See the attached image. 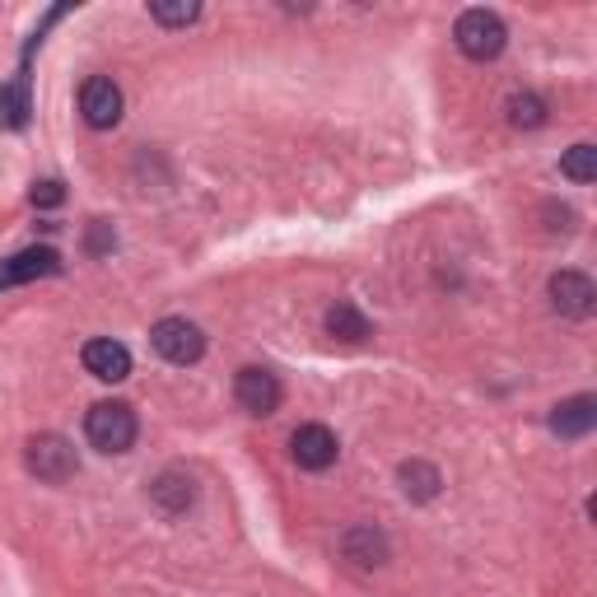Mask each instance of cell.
Returning a JSON list of instances; mask_svg holds the SVG:
<instances>
[{"mask_svg": "<svg viewBox=\"0 0 597 597\" xmlns=\"http://www.w3.org/2000/svg\"><path fill=\"white\" fill-rule=\"evenodd\" d=\"M61 201H66L61 183H38V187H33V206H61Z\"/></svg>", "mask_w": 597, "mask_h": 597, "instance_id": "obj_20", "label": "cell"}, {"mask_svg": "<svg viewBox=\"0 0 597 597\" xmlns=\"http://www.w3.org/2000/svg\"><path fill=\"white\" fill-rule=\"evenodd\" d=\"M453 38H458L463 57L495 61L500 51H504V43H508V33H504V20H500L495 10H467L463 20H458V28H453Z\"/></svg>", "mask_w": 597, "mask_h": 597, "instance_id": "obj_2", "label": "cell"}, {"mask_svg": "<svg viewBox=\"0 0 597 597\" xmlns=\"http://www.w3.org/2000/svg\"><path fill=\"white\" fill-rule=\"evenodd\" d=\"M508 121H514L518 131H537L541 121H547V103L537 94H514L508 98Z\"/></svg>", "mask_w": 597, "mask_h": 597, "instance_id": "obj_19", "label": "cell"}, {"mask_svg": "<svg viewBox=\"0 0 597 597\" xmlns=\"http://www.w3.org/2000/svg\"><path fill=\"white\" fill-rule=\"evenodd\" d=\"M560 173H565L570 183L588 187V183L597 178V150H593V145H574V150H565V160H560Z\"/></svg>", "mask_w": 597, "mask_h": 597, "instance_id": "obj_18", "label": "cell"}, {"mask_svg": "<svg viewBox=\"0 0 597 597\" xmlns=\"http://www.w3.org/2000/svg\"><path fill=\"white\" fill-rule=\"evenodd\" d=\"M593 425H597V397H565L560 407L551 411V434H560V438H584V434H593Z\"/></svg>", "mask_w": 597, "mask_h": 597, "instance_id": "obj_11", "label": "cell"}, {"mask_svg": "<svg viewBox=\"0 0 597 597\" xmlns=\"http://www.w3.org/2000/svg\"><path fill=\"white\" fill-rule=\"evenodd\" d=\"M327 331H331V337H341V341H364L368 337V318L350 304V298H337V304L327 308Z\"/></svg>", "mask_w": 597, "mask_h": 597, "instance_id": "obj_14", "label": "cell"}, {"mask_svg": "<svg viewBox=\"0 0 597 597\" xmlns=\"http://www.w3.org/2000/svg\"><path fill=\"white\" fill-rule=\"evenodd\" d=\"M24 463H28V471L38 481H47V485H66L70 477L80 471V458H75V448L66 444L61 434H33L28 438V453H24Z\"/></svg>", "mask_w": 597, "mask_h": 597, "instance_id": "obj_3", "label": "cell"}, {"mask_svg": "<svg viewBox=\"0 0 597 597\" xmlns=\"http://www.w3.org/2000/svg\"><path fill=\"white\" fill-rule=\"evenodd\" d=\"M438 485H444V481H438V471L430 463H420V458L401 463V490H407L411 500H434Z\"/></svg>", "mask_w": 597, "mask_h": 597, "instance_id": "obj_16", "label": "cell"}, {"mask_svg": "<svg viewBox=\"0 0 597 597\" xmlns=\"http://www.w3.org/2000/svg\"><path fill=\"white\" fill-rule=\"evenodd\" d=\"M290 448H294V463L304 467V471H327L331 463H337V434H331L327 425H298L294 438H290Z\"/></svg>", "mask_w": 597, "mask_h": 597, "instance_id": "obj_7", "label": "cell"}, {"mask_svg": "<svg viewBox=\"0 0 597 597\" xmlns=\"http://www.w3.org/2000/svg\"><path fill=\"white\" fill-rule=\"evenodd\" d=\"M136 411L127 407V401H98V407H90V415H84V434H90V444L98 453H127L136 444Z\"/></svg>", "mask_w": 597, "mask_h": 597, "instance_id": "obj_1", "label": "cell"}, {"mask_svg": "<svg viewBox=\"0 0 597 597\" xmlns=\"http://www.w3.org/2000/svg\"><path fill=\"white\" fill-rule=\"evenodd\" d=\"M80 113H84V121H90L94 131L117 127V121H121V90L108 75H90V80H84V90H80Z\"/></svg>", "mask_w": 597, "mask_h": 597, "instance_id": "obj_6", "label": "cell"}, {"mask_svg": "<svg viewBox=\"0 0 597 597\" xmlns=\"http://www.w3.org/2000/svg\"><path fill=\"white\" fill-rule=\"evenodd\" d=\"M84 368H90L98 383H121L131 374V350L113 337H94L84 346Z\"/></svg>", "mask_w": 597, "mask_h": 597, "instance_id": "obj_9", "label": "cell"}, {"mask_svg": "<svg viewBox=\"0 0 597 597\" xmlns=\"http://www.w3.org/2000/svg\"><path fill=\"white\" fill-rule=\"evenodd\" d=\"M150 20H160L164 28H187V24L201 20V5H197V0H154Z\"/></svg>", "mask_w": 597, "mask_h": 597, "instance_id": "obj_17", "label": "cell"}, {"mask_svg": "<svg viewBox=\"0 0 597 597\" xmlns=\"http://www.w3.org/2000/svg\"><path fill=\"white\" fill-rule=\"evenodd\" d=\"M150 500L160 504L164 514H187L191 500H197V485H191V477H183V471H164V477L150 485Z\"/></svg>", "mask_w": 597, "mask_h": 597, "instance_id": "obj_12", "label": "cell"}, {"mask_svg": "<svg viewBox=\"0 0 597 597\" xmlns=\"http://www.w3.org/2000/svg\"><path fill=\"white\" fill-rule=\"evenodd\" d=\"M28 113H33V103H28V75H20L14 84H0V127L20 131V127H28Z\"/></svg>", "mask_w": 597, "mask_h": 597, "instance_id": "obj_13", "label": "cell"}, {"mask_svg": "<svg viewBox=\"0 0 597 597\" xmlns=\"http://www.w3.org/2000/svg\"><path fill=\"white\" fill-rule=\"evenodd\" d=\"M61 271V257L51 248H24L14 253L10 261H0V290L5 285H28V280H43V276H57Z\"/></svg>", "mask_w": 597, "mask_h": 597, "instance_id": "obj_10", "label": "cell"}, {"mask_svg": "<svg viewBox=\"0 0 597 597\" xmlns=\"http://www.w3.org/2000/svg\"><path fill=\"white\" fill-rule=\"evenodd\" d=\"M346 555L355 565H383L388 560V537L374 528H355V532H346Z\"/></svg>", "mask_w": 597, "mask_h": 597, "instance_id": "obj_15", "label": "cell"}, {"mask_svg": "<svg viewBox=\"0 0 597 597\" xmlns=\"http://www.w3.org/2000/svg\"><path fill=\"white\" fill-rule=\"evenodd\" d=\"M234 397H238V407L248 411V415H276L280 407V378L271 374V368H238V378H234Z\"/></svg>", "mask_w": 597, "mask_h": 597, "instance_id": "obj_5", "label": "cell"}, {"mask_svg": "<svg viewBox=\"0 0 597 597\" xmlns=\"http://www.w3.org/2000/svg\"><path fill=\"white\" fill-rule=\"evenodd\" d=\"M551 304L565 313V318H588L597 304V285L584 271H555L551 276Z\"/></svg>", "mask_w": 597, "mask_h": 597, "instance_id": "obj_8", "label": "cell"}, {"mask_svg": "<svg viewBox=\"0 0 597 597\" xmlns=\"http://www.w3.org/2000/svg\"><path fill=\"white\" fill-rule=\"evenodd\" d=\"M90 248H94V253H103V248H113V234H108V224H103V220L94 224V238H90Z\"/></svg>", "mask_w": 597, "mask_h": 597, "instance_id": "obj_21", "label": "cell"}, {"mask_svg": "<svg viewBox=\"0 0 597 597\" xmlns=\"http://www.w3.org/2000/svg\"><path fill=\"white\" fill-rule=\"evenodd\" d=\"M150 346L160 350V355H164L168 364H197V360L206 355V337H201V327H197V323H187V318H164V323H154Z\"/></svg>", "mask_w": 597, "mask_h": 597, "instance_id": "obj_4", "label": "cell"}]
</instances>
